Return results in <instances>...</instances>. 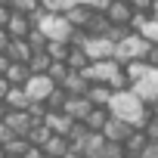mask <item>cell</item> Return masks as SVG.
<instances>
[{"label": "cell", "mask_w": 158, "mask_h": 158, "mask_svg": "<svg viewBox=\"0 0 158 158\" xmlns=\"http://www.w3.org/2000/svg\"><path fill=\"white\" fill-rule=\"evenodd\" d=\"M25 40H28V47H31L34 53H40V50H47V34H44L40 28H31V34H28Z\"/></svg>", "instance_id": "4dcf8cb0"}, {"label": "cell", "mask_w": 158, "mask_h": 158, "mask_svg": "<svg viewBox=\"0 0 158 158\" xmlns=\"http://www.w3.org/2000/svg\"><path fill=\"white\" fill-rule=\"evenodd\" d=\"M102 13H106V19H109L112 25H121V28H130V19H133V10H130V3H127V0H109V6H106Z\"/></svg>", "instance_id": "ba28073f"}, {"label": "cell", "mask_w": 158, "mask_h": 158, "mask_svg": "<svg viewBox=\"0 0 158 158\" xmlns=\"http://www.w3.org/2000/svg\"><path fill=\"white\" fill-rule=\"evenodd\" d=\"M81 50L87 53V59H90V62L115 59V40H109V37H90V34H87V40H84V47H81Z\"/></svg>", "instance_id": "8992f818"}, {"label": "cell", "mask_w": 158, "mask_h": 158, "mask_svg": "<svg viewBox=\"0 0 158 158\" xmlns=\"http://www.w3.org/2000/svg\"><path fill=\"white\" fill-rule=\"evenodd\" d=\"M10 34H6V28H0V53H6V47H10Z\"/></svg>", "instance_id": "60d3db41"}, {"label": "cell", "mask_w": 158, "mask_h": 158, "mask_svg": "<svg viewBox=\"0 0 158 158\" xmlns=\"http://www.w3.org/2000/svg\"><path fill=\"white\" fill-rule=\"evenodd\" d=\"M10 10L13 13H22V16H34L37 10H40V0H10Z\"/></svg>", "instance_id": "83f0119b"}, {"label": "cell", "mask_w": 158, "mask_h": 158, "mask_svg": "<svg viewBox=\"0 0 158 158\" xmlns=\"http://www.w3.org/2000/svg\"><path fill=\"white\" fill-rule=\"evenodd\" d=\"M68 50H71V44H65V40H47V56L53 59V62H65L68 59Z\"/></svg>", "instance_id": "cb8c5ba5"}, {"label": "cell", "mask_w": 158, "mask_h": 158, "mask_svg": "<svg viewBox=\"0 0 158 158\" xmlns=\"http://www.w3.org/2000/svg\"><path fill=\"white\" fill-rule=\"evenodd\" d=\"M6 93H10V81L0 74V102H3V96H6Z\"/></svg>", "instance_id": "b9f144b4"}, {"label": "cell", "mask_w": 158, "mask_h": 158, "mask_svg": "<svg viewBox=\"0 0 158 158\" xmlns=\"http://www.w3.org/2000/svg\"><path fill=\"white\" fill-rule=\"evenodd\" d=\"M65 65H68L71 71H84V68L90 65V59H87V53H84L81 47H71V50H68V59H65Z\"/></svg>", "instance_id": "d4e9b609"}, {"label": "cell", "mask_w": 158, "mask_h": 158, "mask_svg": "<svg viewBox=\"0 0 158 158\" xmlns=\"http://www.w3.org/2000/svg\"><path fill=\"white\" fill-rule=\"evenodd\" d=\"M53 90H56V84H53L50 74H31L25 81V93H28L31 102H44L47 106V99L53 96Z\"/></svg>", "instance_id": "5b68a950"}, {"label": "cell", "mask_w": 158, "mask_h": 158, "mask_svg": "<svg viewBox=\"0 0 158 158\" xmlns=\"http://www.w3.org/2000/svg\"><path fill=\"white\" fill-rule=\"evenodd\" d=\"M127 3H130L133 13H149L152 10V0H127Z\"/></svg>", "instance_id": "74e56055"}, {"label": "cell", "mask_w": 158, "mask_h": 158, "mask_svg": "<svg viewBox=\"0 0 158 158\" xmlns=\"http://www.w3.org/2000/svg\"><path fill=\"white\" fill-rule=\"evenodd\" d=\"M47 158H50V155H47Z\"/></svg>", "instance_id": "681fc988"}, {"label": "cell", "mask_w": 158, "mask_h": 158, "mask_svg": "<svg viewBox=\"0 0 158 158\" xmlns=\"http://www.w3.org/2000/svg\"><path fill=\"white\" fill-rule=\"evenodd\" d=\"M109 115L112 118H121V121H127L130 127H143L146 124V118H149V106L133 93V90H118V93H112V99H109Z\"/></svg>", "instance_id": "6da1fadb"}, {"label": "cell", "mask_w": 158, "mask_h": 158, "mask_svg": "<svg viewBox=\"0 0 158 158\" xmlns=\"http://www.w3.org/2000/svg\"><path fill=\"white\" fill-rule=\"evenodd\" d=\"M136 34H143L149 44H158V22H155V19H146V22H143V28H139Z\"/></svg>", "instance_id": "1f68e13d"}, {"label": "cell", "mask_w": 158, "mask_h": 158, "mask_svg": "<svg viewBox=\"0 0 158 158\" xmlns=\"http://www.w3.org/2000/svg\"><path fill=\"white\" fill-rule=\"evenodd\" d=\"M133 130H136V127H130L127 121H121V118H109L106 127H102V136H106L109 143H121V146H124L127 136H130Z\"/></svg>", "instance_id": "8fae6325"}, {"label": "cell", "mask_w": 158, "mask_h": 158, "mask_svg": "<svg viewBox=\"0 0 158 158\" xmlns=\"http://www.w3.org/2000/svg\"><path fill=\"white\" fill-rule=\"evenodd\" d=\"M112 115H109V109H93L87 118H84V124H87V130L90 133H102V127H106V121H109Z\"/></svg>", "instance_id": "7402d4cb"}, {"label": "cell", "mask_w": 158, "mask_h": 158, "mask_svg": "<svg viewBox=\"0 0 158 158\" xmlns=\"http://www.w3.org/2000/svg\"><path fill=\"white\" fill-rule=\"evenodd\" d=\"M31 28H34V25H31V19H28V16H22V13H13V16H10V22H6V34H10V37H28V34H31Z\"/></svg>", "instance_id": "2e32d148"}, {"label": "cell", "mask_w": 158, "mask_h": 158, "mask_svg": "<svg viewBox=\"0 0 158 158\" xmlns=\"http://www.w3.org/2000/svg\"><path fill=\"white\" fill-rule=\"evenodd\" d=\"M0 158H6V152H3V146H0Z\"/></svg>", "instance_id": "7dc6e473"}, {"label": "cell", "mask_w": 158, "mask_h": 158, "mask_svg": "<svg viewBox=\"0 0 158 158\" xmlns=\"http://www.w3.org/2000/svg\"><path fill=\"white\" fill-rule=\"evenodd\" d=\"M50 136H53V133H50V127H47V124H34V127H31V133H28V143L44 149V143H47Z\"/></svg>", "instance_id": "f1b7e54d"}, {"label": "cell", "mask_w": 158, "mask_h": 158, "mask_svg": "<svg viewBox=\"0 0 158 158\" xmlns=\"http://www.w3.org/2000/svg\"><path fill=\"white\" fill-rule=\"evenodd\" d=\"M149 19H155V22H158V0H152V10H149Z\"/></svg>", "instance_id": "f6af8a7d"}, {"label": "cell", "mask_w": 158, "mask_h": 158, "mask_svg": "<svg viewBox=\"0 0 158 158\" xmlns=\"http://www.w3.org/2000/svg\"><path fill=\"white\" fill-rule=\"evenodd\" d=\"M44 124H47V127H50V133H56V136H68V130L74 127V121H71L65 112H47Z\"/></svg>", "instance_id": "4fadbf2b"}, {"label": "cell", "mask_w": 158, "mask_h": 158, "mask_svg": "<svg viewBox=\"0 0 158 158\" xmlns=\"http://www.w3.org/2000/svg\"><path fill=\"white\" fill-rule=\"evenodd\" d=\"M6 112H10V109H6V102H0V121L6 118Z\"/></svg>", "instance_id": "bcb514c9"}, {"label": "cell", "mask_w": 158, "mask_h": 158, "mask_svg": "<svg viewBox=\"0 0 158 158\" xmlns=\"http://www.w3.org/2000/svg\"><path fill=\"white\" fill-rule=\"evenodd\" d=\"M124 74H127V81H130V87H133L136 81H143V77L149 74V65H146L143 59H133V62L124 65Z\"/></svg>", "instance_id": "603a6c76"}, {"label": "cell", "mask_w": 158, "mask_h": 158, "mask_svg": "<svg viewBox=\"0 0 158 158\" xmlns=\"http://www.w3.org/2000/svg\"><path fill=\"white\" fill-rule=\"evenodd\" d=\"M6 68H10V56L0 53V74H6Z\"/></svg>", "instance_id": "ee69618b"}, {"label": "cell", "mask_w": 158, "mask_h": 158, "mask_svg": "<svg viewBox=\"0 0 158 158\" xmlns=\"http://www.w3.org/2000/svg\"><path fill=\"white\" fill-rule=\"evenodd\" d=\"M62 90H65V96H87V90H90V81L81 74V71H71L65 81H62Z\"/></svg>", "instance_id": "5bb4252c"}, {"label": "cell", "mask_w": 158, "mask_h": 158, "mask_svg": "<svg viewBox=\"0 0 158 158\" xmlns=\"http://www.w3.org/2000/svg\"><path fill=\"white\" fill-rule=\"evenodd\" d=\"M10 16H13V10H10V6H3V3H0V28H6V22H10Z\"/></svg>", "instance_id": "f35d334b"}, {"label": "cell", "mask_w": 158, "mask_h": 158, "mask_svg": "<svg viewBox=\"0 0 158 158\" xmlns=\"http://www.w3.org/2000/svg\"><path fill=\"white\" fill-rule=\"evenodd\" d=\"M87 99L93 102V109H109L112 87H109V84H90V90H87Z\"/></svg>", "instance_id": "d6986e66"}, {"label": "cell", "mask_w": 158, "mask_h": 158, "mask_svg": "<svg viewBox=\"0 0 158 158\" xmlns=\"http://www.w3.org/2000/svg\"><path fill=\"white\" fill-rule=\"evenodd\" d=\"M130 90H133L146 106H152V102L158 99V68H149V74L143 77V81H136Z\"/></svg>", "instance_id": "52a82bcc"}, {"label": "cell", "mask_w": 158, "mask_h": 158, "mask_svg": "<svg viewBox=\"0 0 158 158\" xmlns=\"http://www.w3.org/2000/svg\"><path fill=\"white\" fill-rule=\"evenodd\" d=\"M149 68H158V44H152L149 47V53H146V59H143Z\"/></svg>", "instance_id": "d590c367"}, {"label": "cell", "mask_w": 158, "mask_h": 158, "mask_svg": "<svg viewBox=\"0 0 158 158\" xmlns=\"http://www.w3.org/2000/svg\"><path fill=\"white\" fill-rule=\"evenodd\" d=\"M10 136H13V133H10V130H6V124H3V121H0V146H3V143H6V139H10Z\"/></svg>", "instance_id": "7bdbcfd3"}, {"label": "cell", "mask_w": 158, "mask_h": 158, "mask_svg": "<svg viewBox=\"0 0 158 158\" xmlns=\"http://www.w3.org/2000/svg\"><path fill=\"white\" fill-rule=\"evenodd\" d=\"M31 25L34 28H40L44 34H47V40H71V34H74V28L68 25V19L62 16V13H47L44 6L31 16Z\"/></svg>", "instance_id": "7a4b0ae2"}, {"label": "cell", "mask_w": 158, "mask_h": 158, "mask_svg": "<svg viewBox=\"0 0 158 158\" xmlns=\"http://www.w3.org/2000/svg\"><path fill=\"white\" fill-rule=\"evenodd\" d=\"M47 74H50V77H53V84H56V87H62V81H65V77H68V74H71V68H68V65H65V62H53V65H50V71H47Z\"/></svg>", "instance_id": "f546056e"}, {"label": "cell", "mask_w": 158, "mask_h": 158, "mask_svg": "<svg viewBox=\"0 0 158 158\" xmlns=\"http://www.w3.org/2000/svg\"><path fill=\"white\" fill-rule=\"evenodd\" d=\"M62 112H65L71 121H84V118L93 112V102H90L87 96H68L65 106H62Z\"/></svg>", "instance_id": "7c38bea8"}, {"label": "cell", "mask_w": 158, "mask_h": 158, "mask_svg": "<svg viewBox=\"0 0 158 158\" xmlns=\"http://www.w3.org/2000/svg\"><path fill=\"white\" fill-rule=\"evenodd\" d=\"M6 56H10V62H25V65H28V59L34 56V50L28 47L25 37H13L10 47H6Z\"/></svg>", "instance_id": "9a60e30c"}, {"label": "cell", "mask_w": 158, "mask_h": 158, "mask_svg": "<svg viewBox=\"0 0 158 158\" xmlns=\"http://www.w3.org/2000/svg\"><path fill=\"white\" fill-rule=\"evenodd\" d=\"M139 158H158V139H149L146 149L139 152Z\"/></svg>", "instance_id": "8d00e7d4"}, {"label": "cell", "mask_w": 158, "mask_h": 158, "mask_svg": "<svg viewBox=\"0 0 158 158\" xmlns=\"http://www.w3.org/2000/svg\"><path fill=\"white\" fill-rule=\"evenodd\" d=\"M28 136H10L6 143H3V152H6V158H25V152H28Z\"/></svg>", "instance_id": "44dd1931"}, {"label": "cell", "mask_w": 158, "mask_h": 158, "mask_svg": "<svg viewBox=\"0 0 158 158\" xmlns=\"http://www.w3.org/2000/svg\"><path fill=\"white\" fill-rule=\"evenodd\" d=\"M121 68H124V65H121L118 59H99V62H90L81 74L87 77L90 84H109V81H112V77H115Z\"/></svg>", "instance_id": "277c9868"}, {"label": "cell", "mask_w": 158, "mask_h": 158, "mask_svg": "<svg viewBox=\"0 0 158 158\" xmlns=\"http://www.w3.org/2000/svg\"><path fill=\"white\" fill-rule=\"evenodd\" d=\"M99 158H124V146H121V143H109V139H106V146H102Z\"/></svg>", "instance_id": "d6a6232c"}, {"label": "cell", "mask_w": 158, "mask_h": 158, "mask_svg": "<svg viewBox=\"0 0 158 158\" xmlns=\"http://www.w3.org/2000/svg\"><path fill=\"white\" fill-rule=\"evenodd\" d=\"M139 130H143L149 139H158V115H149V118H146V124H143Z\"/></svg>", "instance_id": "836d02e7"}, {"label": "cell", "mask_w": 158, "mask_h": 158, "mask_svg": "<svg viewBox=\"0 0 158 158\" xmlns=\"http://www.w3.org/2000/svg\"><path fill=\"white\" fill-rule=\"evenodd\" d=\"M25 158H47V155H44V149H40V146H28Z\"/></svg>", "instance_id": "ab89813d"}, {"label": "cell", "mask_w": 158, "mask_h": 158, "mask_svg": "<svg viewBox=\"0 0 158 158\" xmlns=\"http://www.w3.org/2000/svg\"><path fill=\"white\" fill-rule=\"evenodd\" d=\"M3 124H6V130H10L13 136H28L31 127H34V121H31L28 112H6Z\"/></svg>", "instance_id": "30bf717a"}, {"label": "cell", "mask_w": 158, "mask_h": 158, "mask_svg": "<svg viewBox=\"0 0 158 158\" xmlns=\"http://www.w3.org/2000/svg\"><path fill=\"white\" fill-rule=\"evenodd\" d=\"M74 3H84V6H93L96 13H102L109 6V0H68V6H74Z\"/></svg>", "instance_id": "e575fe53"}, {"label": "cell", "mask_w": 158, "mask_h": 158, "mask_svg": "<svg viewBox=\"0 0 158 158\" xmlns=\"http://www.w3.org/2000/svg\"><path fill=\"white\" fill-rule=\"evenodd\" d=\"M6 81H10V87H25V81L31 77V68L25 65V62H10V68H6Z\"/></svg>", "instance_id": "ac0fdd59"}, {"label": "cell", "mask_w": 158, "mask_h": 158, "mask_svg": "<svg viewBox=\"0 0 158 158\" xmlns=\"http://www.w3.org/2000/svg\"><path fill=\"white\" fill-rule=\"evenodd\" d=\"M3 102H6V109H10V112H25V109L31 106V99H28L25 87H10V93L3 96Z\"/></svg>", "instance_id": "e0dca14e"}, {"label": "cell", "mask_w": 158, "mask_h": 158, "mask_svg": "<svg viewBox=\"0 0 158 158\" xmlns=\"http://www.w3.org/2000/svg\"><path fill=\"white\" fill-rule=\"evenodd\" d=\"M68 149H71V143H68L65 136H56V133L44 143V155H50V158H65Z\"/></svg>", "instance_id": "ffe728a7"}, {"label": "cell", "mask_w": 158, "mask_h": 158, "mask_svg": "<svg viewBox=\"0 0 158 158\" xmlns=\"http://www.w3.org/2000/svg\"><path fill=\"white\" fill-rule=\"evenodd\" d=\"M50 65H53V59L40 50V53H34L31 59H28V68H31V74H47L50 71Z\"/></svg>", "instance_id": "4316f807"}, {"label": "cell", "mask_w": 158, "mask_h": 158, "mask_svg": "<svg viewBox=\"0 0 158 158\" xmlns=\"http://www.w3.org/2000/svg\"><path fill=\"white\" fill-rule=\"evenodd\" d=\"M0 3H3V6H10V0H0Z\"/></svg>", "instance_id": "c3c4849f"}, {"label": "cell", "mask_w": 158, "mask_h": 158, "mask_svg": "<svg viewBox=\"0 0 158 158\" xmlns=\"http://www.w3.org/2000/svg\"><path fill=\"white\" fill-rule=\"evenodd\" d=\"M146 143H149V136H146L143 130H133V133L127 136V143H124V152H127V155H139V152L146 149Z\"/></svg>", "instance_id": "484cf974"}, {"label": "cell", "mask_w": 158, "mask_h": 158, "mask_svg": "<svg viewBox=\"0 0 158 158\" xmlns=\"http://www.w3.org/2000/svg\"><path fill=\"white\" fill-rule=\"evenodd\" d=\"M93 6H84V3H74V6H68L62 16L68 19V25L74 28V31H87V25H90V19H93Z\"/></svg>", "instance_id": "9c48e42d"}, {"label": "cell", "mask_w": 158, "mask_h": 158, "mask_svg": "<svg viewBox=\"0 0 158 158\" xmlns=\"http://www.w3.org/2000/svg\"><path fill=\"white\" fill-rule=\"evenodd\" d=\"M149 47H152V44H149L143 34L130 31V34H124V37L115 44V59H118L121 65H127V62H133V59H146Z\"/></svg>", "instance_id": "3957f363"}]
</instances>
